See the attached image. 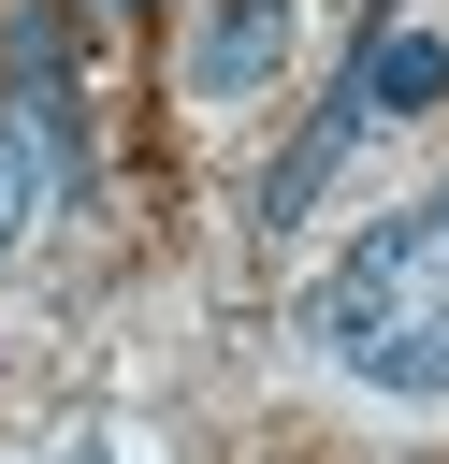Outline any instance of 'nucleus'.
Instances as JSON below:
<instances>
[{
	"instance_id": "4",
	"label": "nucleus",
	"mask_w": 449,
	"mask_h": 464,
	"mask_svg": "<svg viewBox=\"0 0 449 464\" xmlns=\"http://www.w3.org/2000/svg\"><path fill=\"white\" fill-rule=\"evenodd\" d=\"M348 72H362V102H377V116H435V102H449V44H435L420 14H377Z\"/></svg>"
},
{
	"instance_id": "2",
	"label": "nucleus",
	"mask_w": 449,
	"mask_h": 464,
	"mask_svg": "<svg viewBox=\"0 0 449 464\" xmlns=\"http://www.w3.org/2000/svg\"><path fill=\"white\" fill-rule=\"evenodd\" d=\"M362 130H377V102H362V72H333V87H319V116L290 130V160L261 174V232H304V203L333 188V160H348Z\"/></svg>"
},
{
	"instance_id": "6",
	"label": "nucleus",
	"mask_w": 449,
	"mask_h": 464,
	"mask_svg": "<svg viewBox=\"0 0 449 464\" xmlns=\"http://www.w3.org/2000/svg\"><path fill=\"white\" fill-rule=\"evenodd\" d=\"M58 464H116V450H101V435H72V450H58Z\"/></svg>"
},
{
	"instance_id": "3",
	"label": "nucleus",
	"mask_w": 449,
	"mask_h": 464,
	"mask_svg": "<svg viewBox=\"0 0 449 464\" xmlns=\"http://www.w3.org/2000/svg\"><path fill=\"white\" fill-rule=\"evenodd\" d=\"M275 58H290V0H203V29H188V87L203 102L275 87Z\"/></svg>"
},
{
	"instance_id": "5",
	"label": "nucleus",
	"mask_w": 449,
	"mask_h": 464,
	"mask_svg": "<svg viewBox=\"0 0 449 464\" xmlns=\"http://www.w3.org/2000/svg\"><path fill=\"white\" fill-rule=\"evenodd\" d=\"M43 188H58V145H43V116L0 102V261H14V232L43 218Z\"/></svg>"
},
{
	"instance_id": "1",
	"label": "nucleus",
	"mask_w": 449,
	"mask_h": 464,
	"mask_svg": "<svg viewBox=\"0 0 449 464\" xmlns=\"http://www.w3.org/2000/svg\"><path fill=\"white\" fill-rule=\"evenodd\" d=\"M304 348L362 392H449V188L362 218L319 290H304Z\"/></svg>"
}]
</instances>
